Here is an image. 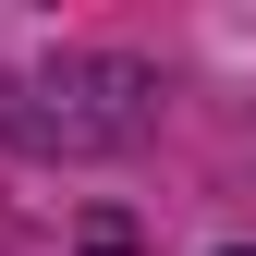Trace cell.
<instances>
[{
    "label": "cell",
    "mask_w": 256,
    "mask_h": 256,
    "mask_svg": "<svg viewBox=\"0 0 256 256\" xmlns=\"http://www.w3.org/2000/svg\"><path fill=\"white\" fill-rule=\"evenodd\" d=\"M0 134L12 146H61V158H98L146 134V74L134 61H61V74H24L0 98Z\"/></svg>",
    "instance_id": "obj_1"
}]
</instances>
